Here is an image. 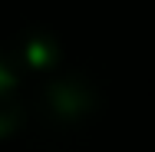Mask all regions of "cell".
<instances>
[{"label": "cell", "mask_w": 155, "mask_h": 152, "mask_svg": "<svg viewBox=\"0 0 155 152\" xmlns=\"http://www.w3.org/2000/svg\"><path fill=\"white\" fill-rule=\"evenodd\" d=\"M23 126H27V106H23V99L20 96L0 99V139L17 136Z\"/></svg>", "instance_id": "cell-3"}, {"label": "cell", "mask_w": 155, "mask_h": 152, "mask_svg": "<svg viewBox=\"0 0 155 152\" xmlns=\"http://www.w3.org/2000/svg\"><path fill=\"white\" fill-rule=\"evenodd\" d=\"M20 83H23V69L13 63L7 46H0V99H13L20 93Z\"/></svg>", "instance_id": "cell-4"}, {"label": "cell", "mask_w": 155, "mask_h": 152, "mask_svg": "<svg viewBox=\"0 0 155 152\" xmlns=\"http://www.w3.org/2000/svg\"><path fill=\"white\" fill-rule=\"evenodd\" d=\"M99 109H102V86L83 69H56L36 90L40 119L60 129H73L96 119Z\"/></svg>", "instance_id": "cell-1"}, {"label": "cell", "mask_w": 155, "mask_h": 152, "mask_svg": "<svg viewBox=\"0 0 155 152\" xmlns=\"http://www.w3.org/2000/svg\"><path fill=\"white\" fill-rule=\"evenodd\" d=\"M7 50H10V56L20 69L27 66L33 73H56L63 66V40L53 30L36 27V23L17 30Z\"/></svg>", "instance_id": "cell-2"}]
</instances>
